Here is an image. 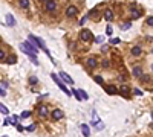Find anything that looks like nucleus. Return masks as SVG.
<instances>
[{
    "label": "nucleus",
    "instance_id": "58836bf2",
    "mask_svg": "<svg viewBox=\"0 0 153 137\" xmlns=\"http://www.w3.org/2000/svg\"><path fill=\"white\" fill-rule=\"evenodd\" d=\"M103 40H104V38H103V37H98V38H96V43H101Z\"/></svg>",
    "mask_w": 153,
    "mask_h": 137
},
{
    "label": "nucleus",
    "instance_id": "f257e3e1",
    "mask_svg": "<svg viewBox=\"0 0 153 137\" xmlns=\"http://www.w3.org/2000/svg\"><path fill=\"white\" fill-rule=\"evenodd\" d=\"M28 41H29L31 44H34L35 47H37V46H38L40 49H43L44 52H46V53L49 55V50L46 49V46H44V41H43L41 38H37V37H34V35H31V34H29V35H28Z\"/></svg>",
    "mask_w": 153,
    "mask_h": 137
},
{
    "label": "nucleus",
    "instance_id": "c9c22d12",
    "mask_svg": "<svg viewBox=\"0 0 153 137\" xmlns=\"http://www.w3.org/2000/svg\"><path fill=\"white\" fill-rule=\"evenodd\" d=\"M17 130H19V131H25V128H23L22 125H19V123H17Z\"/></svg>",
    "mask_w": 153,
    "mask_h": 137
},
{
    "label": "nucleus",
    "instance_id": "9b49d317",
    "mask_svg": "<svg viewBox=\"0 0 153 137\" xmlns=\"http://www.w3.org/2000/svg\"><path fill=\"white\" fill-rule=\"evenodd\" d=\"M104 18L107 21H110V20H113V12L110 11V9H106L104 11Z\"/></svg>",
    "mask_w": 153,
    "mask_h": 137
},
{
    "label": "nucleus",
    "instance_id": "39448f33",
    "mask_svg": "<svg viewBox=\"0 0 153 137\" xmlns=\"http://www.w3.org/2000/svg\"><path fill=\"white\" fill-rule=\"evenodd\" d=\"M55 9H57V2L55 0H48L46 2V11L52 12V11H55Z\"/></svg>",
    "mask_w": 153,
    "mask_h": 137
},
{
    "label": "nucleus",
    "instance_id": "cd10ccee",
    "mask_svg": "<svg viewBox=\"0 0 153 137\" xmlns=\"http://www.w3.org/2000/svg\"><path fill=\"white\" fill-rule=\"evenodd\" d=\"M133 93L136 95V96H141V95H142V91H141L139 88H135V90H133Z\"/></svg>",
    "mask_w": 153,
    "mask_h": 137
},
{
    "label": "nucleus",
    "instance_id": "412c9836",
    "mask_svg": "<svg viewBox=\"0 0 153 137\" xmlns=\"http://www.w3.org/2000/svg\"><path fill=\"white\" fill-rule=\"evenodd\" d=\"M72 95H74V96H75V98H77L78 100H81V99H83V98H81V95H80V91H78V90H72Z\"/></svg>",
    "mask_w": 153,
    "mask_h": 137
},
{
    "label": "nucleus",
    "instance_id": "20e7f679",
    "mask_svg": "<svg viewBox=\"0 0 153 137\" xmlns=\"http://www.w3.org/2000/svg\"><path fill=\"white\" fill-rule=\"evenodd\" d=\"M80 38H81L83 41H89L92 38V32L89 31V29H83L81 32H80Z\"/></svg>",
    "mask_w": 153,
    "mask_h": 137
},
{
    "label": "nucleus",
    "instance_id": "393cba45",
    "mask_svg": "<svg viewBox=\"0 0 153 137\" xmlns=\"http://www.w3.org/2000/svg\"><path fill=\"white\" fill-rule=\"evenodd\" d=\"M95 82H96V84H100V85H103V78L101 76H95Z\"/></svg>",
    "mask_w": 153,
    "mask_h": 137
},
{
    "label": "nucleus",
    "instance_id": "5701e85b",
    "mask_svg": "<svg viewBox=\"0 0 153 137\" xmlns=\"http://www.w3.org/2000/svg\"><path fill=\"white\" fill-rule=\"evenodd\" d=\"M37 82H38V79H37V78H35V76H31V78H29V84H32V85H35V84H37Z\"/></svg>",
    "mask_w": 153,
    "mask_h": 137
},
{
    "label": "nucleus",
    "instance_id": "b1692460",
    "mask_svg": "<svg viewBox=\"0 0 153 137\" xmlns=\"http://www.w3.org/2000/svg\"><path fill=\"white\" fill-rule=\"evenodd\" d=\"M78 91H80V95H81V98H83V99H89V95L86 93L84 90H78Z\"/></svg>",
    "mask_w": 153,
    "mask_h": 137
},
{
    "label": "nucleus",
    "instance_id": "423d86ee",
    "mask_svg": "<svg viewBox=\"0 0 153 137\" xmlns=\"http://www.w3.org/2000/svg\"><path fill=\"white\" fill-rule=\"evenodd\" d=\"M51 116H52V119H55V120H60V119L64 117V113H63L61 110H58V108H57V110H54V111H52V114H51Z\"/></svg>",
    "mask_w": 153,
    "mask_h": 137
},
{
    "label": "nucleus",
    "instance_id": "7ed1b4c3",
    "mask_svg": "<svg viewBox=\"0 0 153 137\" xmlns=\"http://www.w3.org/2000/svg\"><path fill=\"white\" fill-rule=\"evenodd\" d=\"M51 78L54 79V82H55V84H57V85H58V87H60V88H61L63 91H64V93H66L67 96H70V95H72V91H69V90H67V88L64 87V84H63V82L60 81V78H58V76L55 75V73H52V75H51Z\"/></svg>",
    "mask_w": 153,
    "mask_h": 137
},
{
    "label": "nucleus",
    "instance_id": "c85d7f7f",
    "mask_svg": "<svg viewBox=\"0 0 153 137\" xmlns=\"http://www.w3.org/2000/svg\"><path fill=\"white\" fill-rule=\"evenodd\" d=\"M130 26H132L130 21H129V23H124V24H122V29H130Z\"/></svg>",
    "mask_w": 153,
    "mask_h": 137
},
{
    "label": "nucleus",
    "instance_id": "c756f323",
    "mask_svg": "<svg viewBox=\"0 0 153 137\" xmlns=\"http://www.w3.org/2000/svg\"><path fill=\"white\" fill-rule=\"evenodd\" d=\"M147 24H149V26H153V17H149V18H147Z\"/></svg>",
    "mask_w": 153,
    "mask_h": 137
},
{
    "label": "nucleus",
    "instance_id": "0eeeda50",
    "mask_svg": "<svg viewBox=\"0 0 153 137\" xmlns=\"http://www.w3.org/2000/svg\"><path fill=\"white\" fill-rule=\"evenodd\" d=\"M77 12H78V9H77V6H74V5L67 6V9H66V15H67V17H74V15H77Z\"/></svg>",
    "mask_w": 153,
    "mask_h": 137
},
{
    "label": "nucleus",
    "instance_id": "2eb2a0df",
    "mask_svg": "<svg viewBox=\"0 0 153 137\" xmlns=\"http://www.w3.org/2000/svg\"><path fill=\"white\" fill-rule=\"evenodd\" d=\"M106 93L107 95H115L116 93V87L115 85H107L106 87Z\"/></svg>",
    "mask_w": 153,
    "mask_h": 137
},
{
    "label": "nucleus",
    "instance_id": "72a5a7b5",
    "mask_svg": "<svg viewBox=\"0 0 153 137\" xmlns=\"http://www.w3.org/2000/svg\"><path fill=\"white\" fill-rule=\"evenodd\" d=\"M8 62H9V64H14V62H15V57H11L9 59H8Z\"/></svg>",
    "mask_w": 153,
    "mask_h": 137
},
{
    "label": "nucleus",
    "instance_id": "dca6fc26",
    "mask_svg": "<svg viewBox=\"0 0 153 137\" xmlns=\"http://www.w3.org/2000/svg\"><path fill=\"white\" fill-rule=\"evenodd\" d=\"M133 75L136 76V78H141V76H142V69H141V67H135V69H133Z\"/></svg>",
    "mask_w": 153,
    "mask_h": 137
},
{
    "label": "nucleus",
    "instance_id": "aec40b11",
    "mask_svg": "<svg viewBox=\"0 0 153 137\" xmlns=\"http://www.w3.org/2000/svg\"><path fill=\"white\" fill-rule=\"evenodd\" d=\"M0 111H2L3 114H9V110H8V108H6L2 102H0Z\"/></svg>",
    "mask_w": 153,
    "mask_h": 137
},
{
    "label": "nucleus",
    "instance_id": "bb28decb",
    "mask_svg": "<svg viewBox=\"0 0 153 137\" xmlns=\"http://www.w3.org/2000/svg\"><path fill=\"white\" fill-rule=\"evenodd\" d=\"M106 34H107V35H112V26H110V24L106 27Z\"/></svg>",
    "mask_w": 153,
    "mask_h": 137
},
{
    "label": "nucleus",
    "instance_id": "ea45409f",
    "mask_svg": "<svg viewBox=\"0 0 153 137\" xmlns=\"http://www.w3.org/2000/svg\"><path fill=\"white\" fill-rule=\"evenodd\" d=\"M43 2H48V0H43Z\"/></svg>",
    "mask_w": 153,
    "mask_h": 137
},
{
    "label": "nucleus",
    "instance_id": "1a4fd4ad",
    "mask_svg": "<svg viewBox=\"0 0 153 137\" xmlns=\"http://www.w3.org/2000/svg\"><path fill=\"white\" fill-rule=\"evenodd\" d=\"M81 133H83L84 137H89V136H91V130H89V126H87L86 123L81 125Z\"/></svg>",
    "mask_w": 153,
    "mask_h": 137
},
{
    "label": "nucleus",
    "instance_id": "4c0bfd02",
    "mask_svg": "<svg viewBox=\"0 0 153 137\" xmlns=\"http://www.w3.org/2000/svg\"><path fill=\"white\" fill-rule=\"evenodd\" d=\"M127 90H129L127 85H122V87H121V91H127Z\"/></svg>",
    "mask_w": 153,
    "mask_h": 137
},
{
    "label": "nucleus",
    "instance_id": "e433bc0d",
    "mask_svg": "<svg viewBox=\"0 0 153 137\" xmlns=\"http://www.w3.org/2000/svg\"><path fill=\"white\" fill-rule=\"evenodd\" d=\"M3 58H5V52L0 50V59H3Z\"/></svg>",
    "mask_w": 153,
    "mask_h": 137
},
{
    "label": "nucleus",
    "instance_id": "4be33fe9",
    "mask_svg": "<svg viewBox=\"0 0 153 137\" xmlns=\"http://www.w3.org/2000/svg\"><path fill=\"white\" fill-rule=\"evenodd\" d=\"M29 116H31V111H23L22 116H20V119H28Z\"/></svg>",
    "mask_w": 153,
    "mask_h": 137
},
{
    "label": "nucleus",
    "instance_id": "9d476101",
    "mask_svg": "<svg viewBox=\"0 0 153 137\" xmlns=\"http://www.w3.org/2000/svg\"><path fill=\"white\" fill-rule=\"evenodd\" d=\"M86 64H87L89 69H95V67H96V59H95V58H89V59L86 61Z\"/></svg>",
    "mask_w": 153,
    "mask_h": 137
},
{
    "label": "nucleus",
    "instance_id": "2f4dec72",
    "mask_svg": "<svg viewBox=\"0 0 153 137\" xmlns=\"http://www.w3.org/2000/svg\"><path fill=\"white\" fill-rule=\"evenodd\" d=\"M110 43H112V44H118V43H120V38H112Z\"/></svg>",
    "mask_w": 153,
    "mask_h": 137
},
{
    "label": "nucleus",
    "instance_id": "6e6552de",
    "mask_svg": "<svg viewBox=\"0 0 153 137\" xmlns=\"http://www.w3.org/2000/svg\"><path fill=\"white\" fill-rule=\"evenodd\" d=\"M60 78L64 81V82H67V84H74V79H72V78L67 75V73H64V72H61V73H60Z\"/></svg>",
    "mask_w": 153,
    "mask_h": 137
},
{
    "label": "nucleus",
    "instance_id": "ddd939ff",
    "mask_svg": "<svg viewBox=\"0 0 153 137\" xmlns=\"http://www.w3.org/2000/svg\"><path fill=\"white\" fill-rule=\"evenodd\" d=\"M6 23L9 26H15V20H14L12 14H6Z\"/></svg>",
    "mask_w": 153,
    "mask_h": 137
},
{
    "label": "nucleus",
    "instance_id": "473e14b6",
    "mask_svg": "<svg viewBox=\"0 0 153 137\" xmlns=\"http://www.w3.org/2000/svg\"><path fill=\"white\" fill-rule=\"evenodd\" d=\"M0 96H6V91L2 88V85H0Z\"/></svg>",
    "mask_w": 153,
    "mask_h": 137
},
{
    "label": "nucleus",
    "instance_id": "4468645a",
    "mask_svg": "<svg viewBox=\"0 0 153 137\" xmlns=\"http://www.w3.org/2000/svg\"><path fill=\"white\" fill-rule=\"evenodd\" d=\"M130 11H132V18L135 20V18H138L139 15H141V12L136 9V6H133V8H130Z\"/></svg>",
    "mask_w": 153,
    "mask_h": 137
},
{
    "label": "nucleus",
    "instance_id": "79ce46f5",
    "mask_svg": "<svg viewBox=\"0 0 153 137\" xmlns=\"http://www.w3.org/2000/svg\"><path fill=\"white\" fill-rule=\"evenodd\" d=\"M3 137H8V136H3Z\"/></svg>",
    "mask_w": 153,
    "mask_h": 137
},
{
    "label": "nucleus",
    "instance_id": "f3484780",
    "mask_svg": "<svg viewBox=\"0 0 153 137\" xmlns=\"http://www.w3.org/2000/svg\"><path fill=\"white\" fill-rule=\"evenodd\" d=\"M28 57H29V59L32 61V64H35V66H38V59H37V55H35V53H29Z\"/></svg>",
    "mask_w": 153,
    "mask_h": 137
},
{
    "label": "nucleus",
    "instance_id": "f8f14e48",
    "mask_svg": "<svg viewBox=\"0 0 153 137\" xmlns=\"http://www.w3.org/2000/svg\"><path fill=\"white\" fill-rule=\"evenodd\" d=\"M141 52H142V49L139 47V46H135V47H132V55H133V57H139Z\"/></svg>",
    "mask_w": 153,
    "mask_h": 137
},
{
    "label": "nucleus",
    "instance_id": "a211bd4d",
    "mask_svg": "<svg viewBox=\"0 0 153 137\" xmlns=\"http://www.w3.org/2000/svg\"><path fill=\"white\" fill-rule=\"evenodd\" d=\"M38 114L43 116V117L48 116V108H46V107H40V108H38Z\"/></svg>",
    "mask_w": 153,
    "mask_h": 137
},
{
    "label": "nucleus",
    "instance_id": "6ab92c4d",
    "mask_svg": "<svg viewBox=\"0 0 153 137\" xmlns=\"http://www.w3.org/2000/svg\"><path fill=\"white\" fill-rule=\"evenodd\" d=\"M20 8H29V0H19Z\"/></svg>",
    "mask_w": 153,
    "mask_h": 137
},
{
    "label": "nucleus",
    "instance_id": "f03ea898",
    "mask_svg": "<svg viewBox=\"0 0 153 137\" xmlns=\"http://www.w3.org/2000/svg\"><path fill=\"white\" fill-rule=\"evenodd\" d=\"M20 49H22L25 53H28V55H29V53H35V55H37V52H38L37 47H35L34 44H31L29 41H23V43L20 44Z\"/></svg>",
    "mask_w": 153,
    "mask_h": 137
},
{
    "label": "nucleus",
    "instance_id": "7c9ffc66",
    "mask_svg": "<svg viewBox=\"0 0 153 137\" xmlns=\"http://www.w3.org/2000/svg\"><path fill=\"white\" fill-rule=\"evenodd\" d=\"M86 21H87V17H83L81 20H80V26H83V24H84Z\"/></svg>",
    "mask_w": 153,
    "mask_h": 137
},
{
    "label": "nucleus",
    "instance_id": "f704fd0d",
    "mask_svg": "<svg viewBox=\"0 0 153 137\" xmlns=\"http://www.w3.org/2000/svg\"><path fill=\"white\" fill-rule=\"evenodd\" d=\"M11 123V120H9V119H5V120H3V125L6 126V125H9Z\"/></svg>",
    "mask_w": 153,
    "mask_h": 137
},
{
    "label": "nucleus",
    "instance_id": "a19ab883",
    "mask_svg": "<svg viewBox=\"0 0 153 137\" xmlns=\"http://www.w3.org/2000/svg\"><path fill=\"white\" fill-rule=\"evenodd\" d=\"M152 70H153V66H152Z\"/></svg>",
    "mask_w": 153,
    "mask_h": 137
},
{
    "label": "nucleus",
    "instance_id": "a878e982",
    "mask_svg": "<svg viewBox=\"0 0 153 137\" xmlns=\"http://www.w3.org/2000/svg\"><path fill=\"white\" fill-rule=\"evenodd\" d=\"M26 131H29V133H32V131H35V125H29L28 128H25Z\"/></svg>",
    "mask_w": 153,
    "mask_h": 137
}]
</instances>
